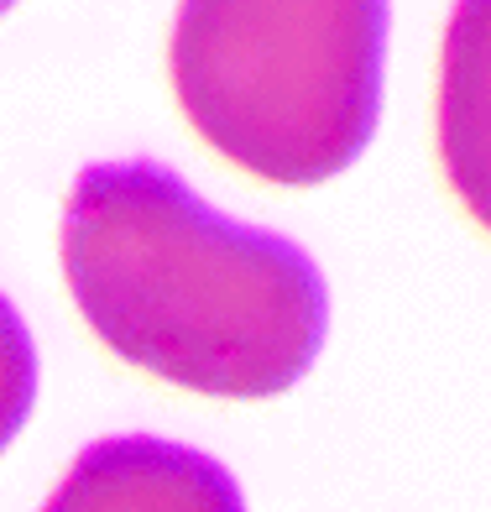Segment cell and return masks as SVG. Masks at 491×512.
<instances>
[{"label":"cell","instance_id":"obj_1","mask_svg":"<svg viewBox=\"0 0 491 512\" xmlns=\"http://www.w3.org/2000/svg\"><path fill=\"white\" fill-rule=\"evenodd\" d=\"M63 277L115 361L199 398H277L330 330V293L303 246L209 209L162 162L79 173Z\"/></svg>","mask_w":491,"mask_h":512},{"label":"cell","instance_id":"obj_2","mask_svg":"<svg viewBox=\"0 0 491 512\" xmlns=\"http://www.w3.org/2000/svg\"><path fill=\"white\" fill-rule=\"evenodd\" d=\"M387 0H183L168 42L183 121L283 189L340 178L377 136Z\"/></svg>","mask_w":491,"mask_h":512},{"label":"cell","instance_id":"obj_3","mask_svg":"<svg viewBox=\"0 0 491 512\" xmlns=\"http://www.w3.org/2000/svg\"><path fill=\"white\" fill-rule=\"evenodd\" d=\"M42 512H246L241 486L204 450L152 434L89 445Z\"/></svg>","mask_w":491,"mask_h":512},{"label":"cell","instance_id":"obj_4","mask_svg":"<svg viewBox=\"0 0 491 512\" xmlns=\"http://www.w3.org/2000/svg\"><path fill=\"white\" fill-rule=\"evenodd\" d=\"M434 136L450 194L491 236V0H455L444 21Z\"/></svg>","mask_w":491,"mask_h":512},{"label":"cell","instance_id":"obj_5","mask_svg":"<svg viewBox=\"0 0 491 512\" xmlns=\"http://www.w3.org/2000/svg\"><path fill=\"white\" fill-rule=\"evenodd\" d=\"M37 403V351L21 314L0 293V450L11 445Z\"/></svg>","mask_w":491,"mask_h":512},{"label":"cell","instance_id":"obj_6","mask_svg":"<svg viewBox=\"0 0 491 512\" xmlns=\"http://www.w3.org/2000/svg\"><path fill=\"white\" fill-rule=\"evenodd\" d=\"M11 6H16V0H0V16H6V11H11Z\"/></svg>","mask_w":491,"mask_h":512}]
</instances>
